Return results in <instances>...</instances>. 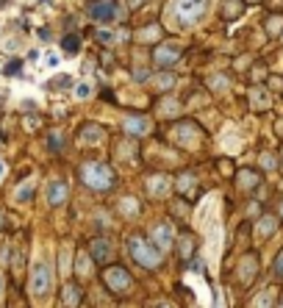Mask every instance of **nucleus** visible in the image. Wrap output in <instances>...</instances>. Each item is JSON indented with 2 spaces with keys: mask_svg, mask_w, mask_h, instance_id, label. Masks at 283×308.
Wrapping results in <instances>:
<instances>
[{
  "mask_svg": "<svg viewBox=\"0 0 283 308\" xmlns=\"http://www.w3.org/2000/svg\"><path fill=\"white\" fill-rule=\"evenodd\" d=\"M92 253H95L97 261H106L111 255V244L106 242V239H95V242H92Z\"/></svg>",
  "mask_w": 283,
  "mask_h": 308,
  "instance_id": "nucleus-15",
  "label": "nucleus"
},
{
  "mask_svg": "<svg viewBox=\"0 0 283 308\" xmlns=\"http://www.w3.org/2000/svg\"><path fill=\"white\" fill-rule=\"evenodd\" d=\"M255 183H258V175H255V172H250V169H241L239 172V186L241 189H253Z\"/></svg>",
  "mask_w": 283,
  "mask_h": 308,
  "instance_id": "nucleus-20",
  "label": "nucleus"
},
{
  "mask_svg": "<svg viewBox=\"0 0 283 308\" xmlns=\"http://www.w3.org/2000/svg\"><path fill=\"white\" fill-rule=\"evenodd\" d=\"M64 200H67V183L50 181V183H48V203H50V205H61Z\"/></svg>",
  "mask_w": 283,
  "mask_h": 308,
  "instance_id": "nucleus-11",
  "label": "nucleus"
},
{
  "mask_svg": "<svg viewBox=\"0 0 283 308\" xmlns=\"http://www.w3.org/2000/svg\"><path fill=\"white\" fill-rule=\"evenodd\" d=\"M3 169H6V167H3V161H0V175H3Z\"/></svg>",
  "mask_w": 283,
  "mask_h": 308,
  "instance_id": "nucleus-46",
  "label": "nucleus"
},
{
  "mask_svg": "<svg viewBox=\"0 0 283 308\" xmlns=\"http://www.w3.org/2000/svg\"><path fill=\"white\" fill-rule=\"evenodd\" d=\"M261 164H264L266 169H272V167H275V158H272V156H261Z\"/></svg>",
  "mask_w": 283,
  "mask_h": 308,
  "instance_id": "nucleus-40",
  "label": "nucleus"
},
{
  "mask_svg": "<svg viewBox=\"0 0 283 308\" xmlns=\"http://www.w3.org/2000/svg\"><path fill=\"white\" fill-rule=\"evenodd\" d=\"M272 300H275V294H272V291H264V294L255 297L253 305H255V308H272Z\"/></svg>",
  "mask_w": 283,
  "mask_h": 308,
  "instance_id": "nucleus-27",
  "label": "nucleus"
},
{
  "mask_svg": "<svg viewBox=\"0 0 283 308\" xmlns=\"http://www.w3.org/2000/svg\"><path fill=\"white\" fill-rule=\"evenodd\" d=\"M178 111H181V106H178L175 100H164L161 103V114L164 117H172V114H178Z\"/></svg>",
  "mask_w": 283,
  "mask_h": 308,
  "instance_id": "nucleus-29",
  "label": "nucleus"
},
{
  "mask_svg": "<svg viewBox=\"0 0 283 308\" xmlns=\"http://www.w3.org/2000/svg\"><path fill=\"white\" fill-rule=\"evenodd\" d=\"M70 84H73V78H70V75H59V78H53L48 86H53V89H67Z\"/></svg>",
  "mask_w": 283,
  "mask_h": 308,
  "instance_id": "nucleus-33",
  "label": "nucleus"
},
{
  "mask_svg": "<svg viewBox=\"0 0 283 308\" xmlns=\"http://www.w3.org/2000/svg\"><path fill=\"white\" fill-rule=\"evenodd\" d=\"M153 81H156L158 89H169V86H175V78H172V75H167V73H164V75H156Z\"/></svg>",
  "mask_w": 283,
  "mask_h": 308,
  "instance_id": "nucleus-31",
  "label": "nucleus"
},
{
  "mask_svg": "<svg viewBox=\"0 0 283 308\" xmlns=\"http://www.w3.org/2000/svg\"><path fill=\"white\" fill-rule=\"evenodd\" d=\"M61 145H64V136H61V133H53V136H50V147L56 150V147H61Z\"/></svg>",
  "mask_w": 283,
  "mask_h": 308,
  "instance_id": "nucleus-38",
  "label": "nucleus"
},
{
  "mask_svg": "<svg viewBox=\"0 0 283 308\" xmlns=\"http://www.w3.org/2000/svg\"><path fill=\"white\" fill-rule=\"evenodd\" d=\"M208 84H211V89H217V92H225V89H228V78H225V75H214Z\"/></svg>",
  "mask_w": 283,
  "mask_h": 308,
  "instance_id": "nucleus-32",
  "label": "nucleus"
},
{
  "mask_svg": "<svg viewBox=\"0 0 283 308\" xmlns=\"http://www.w3.org/2000/svg\"><path fill=\"white\" fill-rule=\"evenodd\" d=\"M172 239H175V230H172V225L161 222V225H156V228H153V242H156V247L161 250V253L169 247V244H172Z\"/></svg>",
  "mask_w": 283,
  "mask_h": 308,
  "instance_id": "nucleus-7",
  "label": "nucleus"
},
{
  "mask_svg": "<svg viewBox=\"0 0 283 308\" xmlns=\"http://www.w3.org/2000/svg\"><path fill=\"white\" fill-rule=\"evenodd\" d=\"M280 308H283V305H280Z\"/></svg>",
  "mask_w": 283,
  "mask_h": 308,
  "instance_id": "nucleus-49",
  "label": "nucleus"
},
{
  "mask_svg": "<svg viewBox=\"0 0 283 308\" xmlns=\"http://www.w3.org/2000/svg\"><path fill=\"white\" fill-rule=\"evenodd\" d=\"M103 136H106V131H103L100 125H95V122L81 128V142H84V145H100Z\"/></svg>",
  "mask_w": 283,
  "mask_h": 308,
  "instance_id": "nucleus-10",
  "label": "nucleus"
},
{
  "mask_svg": "<svg viewBox=\"0 0 283 308\" xmlns=\"http://www.w3.org/2000/svg\"><path fill=\"white\" fill-rule=\"evenodd\" d=\"M280 214H283V205H280Z\"/></svg>",
  "mask_w": 283,
  "mask_h": 308,
  "instance_id": "nucleus-47",
  "label": "nucleus"
},
{
  "mask_svg": "<svg viewBox=\"0 0 283 308\" xmlns=\"http://www.w3.org/2000/svg\"><path fill=\"white\" fill-rule=\"evenodd\" d=\"M78 300H81L78 289H75L73 283L64 286V305H67V308H78Z\"/></svg>",
  "mask_w": 283,
  "mask_h": 308,
  "instance_id": "nucleus-18",
  "label": "nucleus"
},
{
  "mask_svg": "<svg viewBox=\"0 0 283 308\" xmlns=\"http://www.w3.org/2000/svg\"><path fill=\"white\" fill-rule=\"evenodd\" d=\"M59 67H61V56L56 50H48L42 56V70H59Z\"/></svg>",
  "mask_w": 283,
  "mask_h": 308,
  "instance_id": "nucleus-16",
  "label": "nucleus"
},
{
  "mask_svg": "<svg viewBox=\"0 0 283 308\" xmlns=\"http://www.w3.org/2000/svg\"><path fill=\"white\" fill-rule=\"evenodd\" d=\"M275 228H277V219H275V217H261V222H258V236H272V233H275Z\"/></svg>",
  "mask_w": 283,
  "mask_h": 308,
  "instance_id": "nucleus-19",
  "label": "nucleus"
},
{
  "mask_svg": "<svg viewBox=\"0 0 283 308\" xmlns=\"http://www.w3.org/2000/svg\"><path fill=\"white\" fill-rule=\"evenodd\" d=\"M214 0H172L167 6V25L169 28H192L208 14Z\"/></svg>",
  "mask_w": 283,
  "mask_h": 308,
  "instance_id": "nucleus-1",
  "label": "nucleus"
},
{
  "mask_svg": "<svg viewBox=\"0 0 283 308\" xmlns=\"http://www.w3.org/2000/svg\"><path fill=\"white\" fill-rule=\"evenodd\" d=\"M75 272H78V275H84V278L89 275V272H92V261H89V255L81 253L78 258H75Z\"/></svg>",
  "mask_w": 283,
  "mask_h": 308,
  "instance_id": "nucleus-22",
  "label": "nucleus"
},
{
  "mask_svg": "<svg viewBox=\"0 0 283 308\" xmlns=\"http://www.w3.org/2000/svg\"><path fill=\"white\" fill-rule=\"evenodd\" d=\"M253 272H255V258L253 255H247V258L241 261V283H250Z\"/></svg>",
  "mask_w": 283,
  "mask_h": 308,
  "instance_id": "nucleus-17",
  "label": "nucleus"
},
{
  "mask_svg": "<svg viewBox=\"0 0 283 308\" xmlns=\"http://www.w3.org/2000/svg\"><path fill=\"white\" fill-rule=\"evenodd\" d=\"M23 48V42H20V37H9L6 42H3V50H9V53H14V50Z\"/></svg>",
  "mask_w": 283,
  "mask_h": 308,
  "instance_id": "nucleus-34",
  "label": "nucleus"
},
{
  "mask_svg": "<svg viewBox=\"0 0 283 308\" xmlns=\"http://www.w3.org/2000/svg\"><path fill=\"white\" fill-rule=\"evenodd\" d=\"M128 250H131L133 261L147 266V269H156V266L161 264V250L153 247L150 242H145V239H139V236H131V239H128Z\"/></svg>",
  "mask_w": 283,
  "mask_h": 308,
  "instance_id": "nucleus-2",
  "label": "nucleus"
},
{
  "mask_svg": "<svg viewBox=\"0 0 283 308\" xmlns=\"http://www.w3.org/2000/svg\"><path fill=\"white\" fill-rule=\"evenodd\" d=\"M192 183H194L192 172H183V175L178 178V189H181V192H189V189H192Z\"/></svg>",
  "mask_w": 283,
  "mask_h": 308,
  "instance_id": "nucleus-30",
  "label": "nucleus"
},
{
  "mask_svg": "<svg viewBox=\"0 0 283 308\" xmlns=\"http://www.w3.org/2000/svg\"><path fill=\"white\" fill-rule=\"evenodd\" d=\"M81 178H84V183L92 189H109L111 183H114V172H111L106 164H84Z\"/></svg>",
  "mask_w": 283,
  "mask_h": 308,
  "instance_id": "nucleus-3",
  "label": "nucleus"
},
{
  "mask_svg": "<svg viewBox=\"0 0 283 308\" xmlns=\"http://www.w3.org/2000/svg\"><path fill=\"white\" fill-rule=\"evenodd\" d=\"M31 194H34V183H23V186L14 192V200H20V203H25V200H31Z\"/></svg>",
  "mask_w": 283,
  "mask_h": 308,
  "instance_id": "nucleus-26",
  "label": "nucleus"
},
{
  "mask_svg": "<svg viewBox=\"0 0 283 308\" xmlns=\"http://www.w3.org/2000/svg\"><path fill=\"white\" fill-rule=\"evenodd\" d=\"M23 73V61L20 59H12L6 67H3V75H20Z\"/></svg>",
  "mask_w": 283,
  "mask_h": 308,
  "instance_id": "nucleus-28",
  "label": "nucleus"
},
{
  "mask_svg": "<svg viewBox=\"0 0 283 308\" xmlns=\"http://www.w3.org/2000/svg\"><path fill=\"white\" fill-rule=\"evenodd\" d=\"M0 294H3V275H0Z\"/></svg>",
  "mask_w": 283,
  "mask_h": 308,
  "instance_id": "nucleus-45",
  "label": "nucleus"
},
{
  "mask_svg": "<svg viewBox=\"0 0 283 308\" xmlns=\"http://www.w3.org/2000/svg\"><path fill=\"white\" fill-rule=\"evenodd\" d=\"M125 3H128V9H136V6H142L145 0H125Z\"/></svg>",
  "mask_w": 283,
  "mask_h": 308,
  "instance_id": "nucleus-43",
  "label": "nucleus"
},
{
  "mask_svg": "<svg viewBox=\"0 0 283 308\" xmlns=\"http://www.w3.org/2000/svg\"><path fill=\"white\" fill-rule=\"evenodd\" d=\"M175 142H181V145H186V147H194L197 145V128L194 125H178L175 128Z\"/></svg>",
  "mask_w": 283,
  "mask_h": 308,
  "instance_id": "nucleus-8",
  "label": "nucleus"
},
{
  "mask_svg": "<svg viewBox=\"0 0 283 308\" xmlns=\"http://www.w3.org/2000/svg\"><path fill=\"white\" fill-rule=\"evenodd\" d=\"M139 37H142V39H156L158 37V28H153V25H150V28H145Z\"/></svg>",
  "mask_w": 283,
  "mask_h": 308,
  "instance_id": "nucleus-37",
  "label": "nucleus"
},
{
  "mask_svg": "<svg viewBox=\"0 0 283 308\" xmlns=\"http://www.w3.org/2000/svg\"><path fill=\"white\" fill-rule=\"evenodd\" d=\"M67 258H70V253L61 250V272H67V266H70V264H67Z\"/></svg>",
  "mask_w": 283,
  "mask_h": 308,
  "instance_id": "nucleus-41",
  "label": "nucleus"
},
{
  "mask_svg": "<svg viewBox=\"0 0 283 308\" xmlns=\"http://www.w3.org/2000/svg\"><path fill=\"white\" fill-rule=\"evenodd\" d=\"M92 84L89 81H81V84H75V97H78V100H86V97H92Z\"/></svg>",
  "mask_w": 283,
  "mask_h": 308,
  "instance_id": "nucleus-25",
  "label": "nucleus"
},
{
  "mask_svg": "<svg viewBox=\"0 0 283 308\" xmlns=\"http://www.w3.org/2000/svg\"><path fill=\"white\" fill-rule=\"evenodd\" d=\"M219 145H222L225 150H236V147H239V139H236V128L233 125L225 128V133L219 136Z\"/></svg>",
  "mask_w": 283,
  "mask_h": 308,
  "instance_id": "nucleus-14",
  "label": "nucleus"
},
{
  "mask_svg": "<svg viewBox=\"0 0 283 308\" xmlns=\"http://www.w3.org/2000/svg\"><path fill=\"white\" fill-rule=\"evenodd\" d=\"M250 100H253L255 109H266V106H269V95H266V92H261V89H255L253 95H250Z\"/></svg>",
  "mask_w": 283,
  "mask_h": 308,
  "instance_id": "nucleus-23",
  "label": "nucleus"
},
{
  "mask_svg": "<svg viewBox=\"0 0 283 308\" xmlns=\"http://www.w3.org/2000/svg\"><path fill=\"white\" fill-rule=\"evenodd\" d=\"M0 219H3V217H0Z\"/></svg>",
  "mask_w": 283,
  "mask_h": 308,
  "instance_id": "nucleus-48",
  "label": "nucleus"
},
{
  "mask_svg": "<svg viewBox=\"0 0 283 308\" xmlns=\"http://www.w3.org/2000/svg\"><path fill=\"white\" fill-rule=\"evenodd\" d=\"M61 50H64V53H78V37H73V34H70V37H64L61 39Z\"/></svg>",
  "mask_w": 283,
  "mask_h": 308,
  "instance_id": "nucleus-24",
  "label": "nucleus"
},
{
  "mask_svg": "<svg viewBox=\"0 0 283 308\" xmlns=\"http://www.w3.org/2000/svg\"><path fill=\"white\" fill-rule=\"evenodd\" d=\"M114 34H111V31H97V42H103V45H111L114 42Z\"/></svg>",
  "mask_w": 283,
  "mask_h": 308,
  "instance_id": "nucleus-35",
  "label": "nucleus"
},
{
  "mask_svg": "<svg viewBox=\"0 0 283 308\" xmlns=\"http://www.w3.org/2000/svg\"><path fill=\"white\" fill-rule=\"evenodd\" d=\"M156 308H172V305H167V302H158V305Z\"/></svg>",
  "mask_w": 283,
  "mask_h": 308,
  "instance_id": "nucleus-44",
  "label": "nucleus"
},
{
  "mask_svg": "<svg viewBox=\"0 0 283 308\" xmlns=\"http://www.w3.org/2000/svg\"><path fill=\"white\" fill-rule=\"evenodd\" d=\"M280 28V17H272V23H269V31H277Z\"/></svg>",
  "mask_w": 283,
  "mask_h": 308,
  "instance_id": "nucleus-42",
  "label": "nucleus"
},
{
  "mask_svg": "<svg viewBox=\"0 0 283 308\" xmlns=\"http://www.w3.org/2000/svg\"><path fill=\"white\" fill-rule=\"evenodd\" d=\"M147 192H150V197H164L169 192V181L164 175H153L147 181Z\"/></svg>",
  "mask_w": 283,
  "mask_h": 308,
  "instance_id": "nucleus-12",
  "label": "nucleus"
},
{
  "mask_svg": "<svg viewBox=\"0 0 283 308\" xmlns=\"http://www.w3.org/2000/svg\"><path fill=\"white\" fill-rule=\"evenodd\" d=\"M272 272H275V278H283V250L277 253V258H275V266H272Z\"/></svg>",
  "mask_w": 283,
  "mask_h": 308,
  "instance_id": "nucleus-36",
  "label": "nucleus"
},
{
  "mask_svg": "<svg viewBox=\"0 0 283 308\" xmlns=\"http://www.w3.org/2000/svg\"><path fill=\"white\" fill-rule=\"evenodd\" d=\"M153 59H156V64H175V61H178V48H167V45H161V48H156Z\"/></svg>",
  "mask_w": 283,
  "mask_h": 308,
  "instance_id": "nucleus-13",
  "label": "nucleus"
},
{
  "mask_svg": "<svg viewBox=\"0 0 283 308\" xmlns=\"http://www.w3.org/2000/svg\"><path fill=\"white\" fill-rule=\"evenodd\" d=\"M89 14H92V20H97V23H111V20H117V3H111V0L95 3Z\"/></svg>",
  "mask_w": 283,
  "mask_h": 308,
  "instance_id": "nucleus-6",
  "label": "nucleus"
},
{
  "mask_svg": "<svg viewBox=\"0 0 283 308\" xmlns=\"http://www.w3.org/2000/svg\"><path fill=\"white\" fill-rule=\"evenodd\" d=\"M50 286H53V272H50V266L45 264L42 258L34 261V266H31V291H34V297H45L50 291Z\"/></svg>",
  "mask_w": 283,
  "mask_h": 308,
  "instance_id": "nucleus-4",
  "label": "nucleus"
},
{
  "mask_svg": "<svg viewBox=\"0 0 283 308\" xmlns=\"http://www.w3.org/2000/svg\"><path fill=\"white\" fill-rule=\"evenodd\" d=\"M125 131L131 133V136H142V133L150 131V120H145V117H125Z\"/></svg>",
  "mask_w": 283,
  "mask_h": 308,
  "instance_id": "nucleus-9",
  "label": "nucleus"
},
{
  "mask_svg": "<svg viewBox=\"0 0 283 308\" xmlns=\"http://www.w3.org/2000/svg\"><path fill=\"white\" fill-rule=\"evenodd\" d=\"M103 280H106V286H109L111 291H128L131 289V275H128L122 266H109V269L103 272Z\"/></svg>",
  "mask_w": 283,
  "mask_h": 308,
  "instance_id": "nucleus-5",
  "label": "nucleus"
},
{
  "mask_svg": "<svg viewBox=\"0 0 283 308\" xmlns=\"http://www.w3.org/2000/svg\"><path fill=\"white\" fill-rule=\"evenodd\" d=\"M120 211L125 214V217H136V214H139V203H136L133 197H125V200L120 203Z\"/></svg>",
  "mask_w": 283,
  "mask_h": 308,
  "instance_id": "nucleus-21",
  "label": "nucleus"
},
{
  "mask_svg": "<svg viewBox=\"0 0 283 308\" xmlns=\"http://www.w3.org/2000/svg\"><path fill=\"white\" fill-rule=\"evenodd\" d=\"M181 253H183V255L192 253V239H189V236H186V239H181Z\"/></svg>",
  "mask_w": 283,
  "mask_h": 308,
  "instance_id": "nucleus-39",
  "label": "nucleus"
}]
</instances>
